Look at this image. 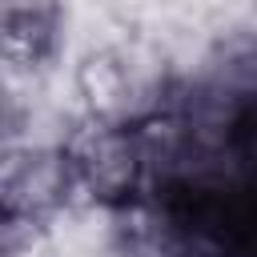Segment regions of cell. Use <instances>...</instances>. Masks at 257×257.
<instances>
[{"mask_svg":"<svg viewBox=\"0 0 257 257\" xmlns=\"http://www.w3.org/2000/svg\"><path fill=\"white\" fill-rule=\"evenodd\" d=\"M64 153L72 157L84 189L100 205H124L145 185V161L137 149V133L120 124H104L96 116L80 120L68 137Z\"/></svg>","mask_w":257,"mask_h":257,"instance_id":"1","label":"cell"},{"mask_svg":"<svg viewBox=\"0 0 257 257\" xmlns=\"http://www.w3.org/2000/svg\"><path fill=\"white\" fill-rule=\"evenodd\" d=\"M76 189V165L64 149H8L4 153V213L48 217L68 205Z\"/></svg>","mask_w":257,"mask_h":257,"instance_id":"2","label":"cell"},{"mask_svg":"<svg viewBox=\"0 0 257 257\" xmlns=\"http://www.w3.org/2000/svg\"><path fill=\"white\" fill-rule=\"evenodd\" d=\"M64 0H4V20H60Z\"/></svg>","mask_w":257,"mask_h":257,"instance_id":"3","label":"cell"}]
</instances>
